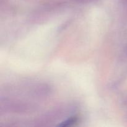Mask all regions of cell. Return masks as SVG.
I'll use <instances>...</instances> for the list:
<instances>
[{"mask_svg":"<svg viewBox=\"0 0 127 127\" xmlns=\"http://www.w3.org/2000/svg\"><path fill=\"white\" fill-rule=\"evenodd\" d=\"M78 122V117L76 116L71 117L70 118H68L66 120H64V121L62 122L60 124H59L58 125V127H69V126H72L74 124H75L76 123Z\"/></svg>","mask_w":127,"mask_h":127,"instance_id":"1","label":"cell"},{"mask_svg":"<svg viewBox=\"0 0 127 127\" xmlns=\"http://www.w3.org/2000/svg\"><path fill=\"white\" fill-rule=\"evenodd\" d=\"M125 53L127 55V47L126 48V49H125Z\"/></svg>","mask_w":127,"mask_h":127,"instance_id":"2","label":"cell"}]
</instances>
